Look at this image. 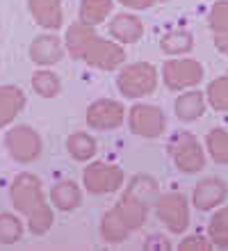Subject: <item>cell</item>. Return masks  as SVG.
<instances>
[{"instance_id": "obj_28", "label": "cell", "mask_w": 228, "mask_h": 251, "mask_svg": "<svg viewBox=\"0 0 228 251\" xmlns=\"http://www.w3.org/2000/svg\"><path fill=\"white\" fill-rule=\"evenodd\" d=\"M212 25L219 30V39H217V44H219V48H224V50H228V5H219L215 9V16H212Z\"/></svg>"}, {"instance_id": "obj_6", "label": "cell", "mask_w": 228, "mask_h": 251, "mask_svg": "<svg viewBox=\"0 0 228 251\" xmlns=\"http://www.w3.org/2000/svg\"><path fill=\"white\" fill-rule=\"evenodd\" d=\"M124 105L117 103V100L103 99L91 103L89 110H87V124L94 130H112V128H119L124 124Z\"/></svg>"}, {"instance_id": "obj_1", "label": "cell", "mask_w": 228, "mask_h": 251, "mask_svg": "<svg viewBox=\"0 0 228 251\" xmlns=\"http://www.w3.org/2000/svg\"><path fill=\"white\" fill-rule=\"evenodd\" d=\"M9 197H12L14 208H16L21 215H25V217H30L34 210H39L41 205H46L41 180L37 178L34 174H19V176L12 180Z\"/></svg>"}, {"instance_id": "obj_10", "label": "cell", "mask_w": 228, "mask_h": 251, "mask_svg": "<svg viewBox=\"0 0 228 251\" xmlns=\"http://www.w3.org/2000/svg\"><path fill=\"white\" fill-rule=\"evenodd\" d=\"M64 55V48L59 44V39L55 34H44L30 44V60L39 66H51L57 64Z\"/></svg>"}, {"instance_id": "obj_13", "label": "cell", "mask_w": 228, "mask_h": 251, "mask_svg": "<svg viewBox=\"0 0 228 251\" xmlns=\"http://www.w3.org/2000/svg\"><path fill=\"white\" fill-rule=\"evenodd\" d=\"M174 158L182 172H199L203 165V155L194 137H180L174 144Z\"/></svg>"}, {"instance_id": "obj_9", "label": "cell", "mask_w": 228, "mask_h": 251, "mask_svg": "<svg viewBox=\"0 0 228 251\" xmlns=\"http://www.w3.org/2000/svg\"><path fill=\"white\" fill-rule=\"evenodd\" d=\"M201 80V66L196 62L174 60L164 64V82L171 89H182L187 85H194Z\"/></svg>"}, {"instance_id": "obj_18", "label": "cell", "mask_w": 228, "mask_h": 251, "mask_svg": "<svg viewBox=\"0 0 228 251\" xmlns=\"http://www.w3.org/2000/svg\"><path fill=\"white\" fill-rule=\"evenodd\" d=\"M51 201L55 203V208L59 210H76L80 203H82V192L80 187L73 183V180H62L51 190Z\"/></svg>"}, {"instance_id": "obj_31", "label": "cell", "mask_w": 228, "mask_h": 251, "mask_svg": "<svg viewBox=\"0 0 228 251\" xmlns=\"http://www.w3.org/2000/svg\"><path fill=\"white\" fill-rule=\"evenodd\" d=\"M119 2L126 7H132V9H146V7H151L155 0H119Z\"/></svg>"}, {"instance_id": "obj_32", "label": "cell", "mask_w": 228, "mask_h": 251, "mask_svg": "<svg viewBox=\"0 0 228 251\" xmlns=\"http://www.w3.org/2000/svg\"><path fill=\"white\" fill-rule=\"evenodd\" d=\"M149 242H146V249H155V247H160V249H169V242H164V238H160V235H153V238H146Z\"/></svg>"}, {"instance_id": "obj_11", "label": "cell", "mask_w": 228, "mask_h": 251, "mask_svg": "<svg viewBox=\"0 0 228 251\" xmlns=\"http://www.w3.org/2000/svg\"><path fill=\"white\" fill-rule=\"evenodd\" d=\"M23 107H25V94H23V89H19V87H14V85L0 87V128L12 124Z\"/></svg>"}, {"instance_id": "obj_29", "label": "cell", "mask_w": 228, "mask_h": 251, "mask_svg": "<svg viewBox=\"0 0 228 251\" xmlns=\"http://www.w3.org/2000/svg\"><path fill=\"white\" fill-rule=\"evenodd\" d=\"M210 151L217 162H228V135L222 130H215L210 135Z\"/></svg>"}, {"instance_id": "obj_25", "label": "cell", "mask_w": 228, "mask_h": 251, "mask_svg": "<svg viewBox=\"0 0 228 251\" xmlns=\"http://www.w3.org/2000/svg\"><path fill=\"white\" fill-rule=\"evenodd\" d=\"M27 226H30V233H34V235H44V233L52 226V210H51V205L46 203V205H41L39 210H34L32 215L27 217Z\"/></svg>"}, {"instance_id": "obj_8", "label": "cell", "mask_w": 228, "mask_h": 251, "mask_svg": "<svg viewBox=\"0 0 228 251\" xmlns=\"http://www.w3.org/2000/svg\"><path fill=\"white\" fill-rule=\"evenodd\" d=\"M157 217L169 226V231L180 233L187 226V203L180 194H167L157 201Z\"/></svg>"}, {"instance_id": "obj_4", "label": "cell", "mask_w": 228, "mask_h": 251, "mask_svg": "<svg viewBox=\"0 0 228 251\" xmlns=\"http://www.w3.org/2000/svg\"><path fill=\"white\" fill-rule=\"evenodd\" d=\"M82 183L91 194H107V192H114L124 185V172H121V167L96 162L85 169Z\"/></svg>"}, {"instance_id": "obj_24", "label": "cell", "mask_w": 228, "mask_h": 251, "mask_svg": "<svg viewBox=\"0 0 228 251\" xmlns=\"http://www.w3.org/2000/svg\"><path fill=\"white\" fill-rule=\"evenodd\" d=\"M203 110V99H201V94L194 92V94H187V96H180L176 103V112L180 119L185 121H192L196 119L199 114H201Z\"/></svg>"}, {"instance_id": "obj_22", "label": "cell", "mask_w": 228, "mask_h": 251, "mask_svg": "<svg viewBox=\"0 0 228 251\" xmlns=\"http://www.w3.org/2000/svg\"><path fill=\"white\" fill-rule=\"evenodd\" d=\"M59 87H62V82H59V78L52 71H37L32 75V89L39 94V96H44V99L57 96Z\"/></svg>"}, {"instance_id": "obj_3", "label": "cell", "mask_w": 228, "mask_h": 251, "mask_svg": "<svg viewBox=\"0 0 228 251\" xmlns=\"http://www.w3.org/2000/svg\"><path fill=\"white\" fill-rule=\"evenodd\" d=\"M155 82H157L155 69H153L151 64H146V62L126 66L117 78L119 92L124 94L126 99H139V96H146V94H151L153 89H155Z\"/></svg>"}, {"instance_id": "obj_2", "label": "cell", "mask_w": 228, "mask_h": 251, "mask_svg": "<svg viewBox=\"0 0 228 251\" xmlns=\"http://www.w3.org/2000/svg\"><path fill=\"white\" fill-rule=\"evenodd\" d=\"M5 146L9 155L16 162H23V165H30L34 160H39L41 149H44L39 132L30 128V126H14L12 130H7Z\"/></svg>"}, {"instance_id": "obj_15", "label": "cell", "mask_w": 228, "mask_h": 251, "mask_svg": "<svg viewBox=\"0 0 228 251\" xmlns=\"http://www.w3.org/2000/svg\"><path fill=\"white\" fill-rule=\"evenodd\" d=\"M94 39H96L94 25H87V23L80 21V23H76V25L66 30V50L76 60H85V50Z\"/></svg>"}, {"instance_id": "obj_19", "label": "cell", "mask_w": 228, "mask_h": 251, "mask_svg": "<svg viewBox=\"0 0 228 251\" xmlns=\"http://www.w3.org/2000/svg\"><path fill=\"white\" fill-rule=\"evenodd\" d=\"M224 197H226L224 183H219V180H203V183H199V187L194 192V203L201 210H208V208L219 203Z\"/></svg>"}, {"instance_id": "obj_5", "label": "cell", "mask_w": 228, "mask_h": 251, "mask_svg": "<svg viewBox=\"0 0 228 251\" xmlns=\"http://www.w3.org/2000/svg\"><path fill=\"white\" fill-rule=\"evenodd\" d=\"M124 60H126L124 48L117 46L114 41L101 39V37H96L85 50V62L87 64L96 66V69H103V71L117 69V66L124 64Z\"/></svg>"}, {"instance_id": "obj_16", "label": "cell", "mask_w": 228, "mask_h": 251, "mask_svg": "<svg viewBox=\"0 0 228 251\" xmlns=\"http://www.w3.org/2000/svg\"><path fill=\"white\" fill-rule=\"evenodd\" d=\"M119 215L124 217V222L130 226V231H137L139 226L146 222V212H149V205L144 203L142 199H137L132 192H126L124 199L119 201L117 205Z\"/></svg>"}, {"instance_id": "obj_27", "label": "cell", "mask_w": 228, "mask_h": 251, "mask_svg": "<svg viewBox=\"0 0 228 251\" xmlns=\"http://www.w3.org/2000/svg\"><path fill=\"white\" fill-rule=\"evenodd\" d=\"M192 48V37L185 32H171L167 34L162 39V50L164 53H171V55H178V53H185Z\"/></svg>"}, {"instance_id": "obj_21", "label": "cell", "mask_w": 228, "mask_h": 251, "mask_svg": "<svg viewBox=\"0 0 228 251\" xmlns=\"http://www.w3.org/2000/svg\"><path fill=\"white\" fill-rule=\"evenodd\" d=\"M112 0H82L80 5V21L87 25H98L103 23L112 12Z\"/></svg>"}, {"instance_id": "obj_12", "label": "cell", "mask_w": 228, "mask_h": 251, "mask_svg": "<svg viewBox=\"0 0 228 251\" xmlns=\"http://www.w3.org/2000/svg\"><path fill=\"white\" fill-rule=\"evenodd\" d=\"M30 12H32L34 21L41 27L48 30H57L62 25V0H27Z\"/></svg>"}, {"instance_id": "obj_17", "label": "cell", "mask_w": 228, "mask_h": 251, "mask_svg": "<svg viewBox=\"0 0 228 251\" xmlns=\"http://www.w3.org/2000/svg\"><path fill=\"white\" fill-rule=\"evenodd\" d=\"M130 235V226L124 222V217L119 215L117 208H112L103 215V222H101V238L110 245H119L124 242L126 238Z\"/></svg>"}, {"instance_id": "obj_7", "label": "cell", "mask_w": 228, "mask_h": 251, "mask_svg": "<svg viewBox=\"0 0 228 251\" xmlns=\"http://www.w3.org/2000/svg\"><path fill=\"white\" fill-rule=\"evenodd\" d=\"M130 130L142 137H157L164 130V117L160 112V107L153 105H135L128 117Z\"/></svg>"}, {"instance_id": "obj_26", "label": "cell", "mask_w": 228, "mask_h": 251, "mask_svg": "<svg viewBox=\"0 0 228 251\" xmlns=\"http://www.w3.org/2000/svg\"><path fill=\"white\" fill-rule=\"evenodd\" d=\"M128 192H132L137 199H142L144 203L149 205L151 197H155L157 194V185H155V180L149 178V176H137V178H132Z\"/></svg>"}, {"instance_id": "obj_30", "label": "cell", "mask_w": 228, "mask_h": 251, "mask_svg": "<svg viewBox=\"0 0 228 251\" xmlns=\"http://www.w3.org/2000/svg\"><path fill=\"white\" fill-rule=\"evenodd\" d=\"M210 100L215 107H228V80H219L210 87Z\"/></svg>"}, {"instance_id": "obj_14", "label": "cell", "mask_w": 228, "mask_h": 251, "mask_svg": "<svg viewBox=\"0 0 228 251\" xmlns=\"http://www.w3.org/2000/svg\"><path fill=\"white\" fill-rule=\"evenodd\" d=\"M110 34L114 39L124 41V44H135V41L142 39L144 25L132 14H117L110 23Z\"/></svg>"}, {"instance_id": "obj_20", "label": "cell", "mask_w": 228, "mask_h": 251, "mask_svg": "<svg viewBox=\"0 0 228 251\" xmlns=\"http://www.w3.org/2000/svg\"><path fill=\"white\" fill-rule=\"evenodd\" d=\"M66 149H69L73 160L85 162V160H91L96 155V139L87 132H73L71 137L66 139Z\"/></svg>"}, {"instance_id": "obj_23", "label": "cell", "mask_w": 228, "mask_h": 251, "mask_svg": "<svg viewBox=\"0 0 228 251\" xmlns=\"http://www.w3.org/2000/svg\"><path fill=\"white\" fill-rule=\"evenodd\" d=\"M23 235V224L12 212H0V245H14Z\"/></svg>"}]
</instances>
